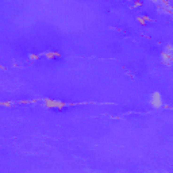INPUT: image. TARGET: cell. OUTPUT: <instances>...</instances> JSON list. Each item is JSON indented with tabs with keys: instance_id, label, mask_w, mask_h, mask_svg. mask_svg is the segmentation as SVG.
<instances>
[{
	"instance_id": "3957f363",
	"label": "cell",
	"mask_w": 173,
	"mask_h": 173,
	"mask_svg": "<svg viewBox=\"0 0 173 173\" xmlns=\"http://www.w3.org/2000/svg\"><path fill=\"white\" fill-rule=\"evenodd\" d=\"M149 102H150L151 107L158 110V108L164 107V100H162V96L160 92H153L150 95V99H149Z\"/></svg>"
},
{
	"instance_id": "277c9868",
	"label": "cell",
	"mask_w": 173,
	"mask_h": 173,
	"mask_svg": "<svg viewBox=\"0 0 173 173\" xmlns=\"http://www.w3.org/2000/svg\"><path fill=\"white\" fill-rule=\"evenodd\" d=\"M46 58L49 59H55V58H61V54L58 53V51H47V53L43 54Z\"/></svg>"
},
{
	"instance_id": "8992f818",
	"label": "cell",
	"mask_w": 173,
	"mask_h": 173,
	"mask_svg": "<svg viewBox=\"0 0 173 173\" xmlns=\"http://www.w3.org/2000/svg\"><path fill=\"white\" fill-rule=\"evenodd\" d=\"M135 5H137V7L142 5V1H141V0H135Z\"/></svg>"
},
{
	"instance_id": "52a82bcc",
	"label": "cell",
	"mask_w": 173,
	"mask_h": 173,
	"mask_svg": "<svg viewBox=\"0 0 173 173\" xmlns=\"http://www.w3.org/2000/svg\"><path fill=\"white\" fill-rule=\"evenodd\" d=\"M153 1H156V3H158V1H161V0H153Z\"/></svg>"
},
{
	"instance_id": "6da1fadb",
	"label": "cell",
	"mask_w": 173,
	"mask_h": 173,
	"mask_svg": "<svg viewBox=\"0 0 173 173\" xmlns=\"http://www.w3.org/2000/svg\"><path fill=\"white\" fill-rule=\"evenodd\" d=\"M43 106L47 110H54V111H65L66 110V104L59 100H54L51 97H46L43 100Z\"/></svg>"
},
{
	"instance_id": "7a4b0ae2",
	"label": "cell",
	"mask_w": 173,
	"mask_h": 173,
	"mask_svg": "<svg viewBox=\"0 0 173 173\" xmlns=\"http://www.w3.org/2000/svg\"><path fill=\"white\" fill-rule=\"evenodd\" d=\"M161 61L164 62V64H166V65H169L173 61V46L170 45V43H168L166 46L164 47V50H162Z\"/></svg>"
},
{
	"instance_id": "5b68a950",
	"label": "cell",
	"mask_w": 173,
	"mask_h": 173,
	"mask_svg": "<svg viewBox=\"0 0 173 173\" xmlns=\"http://www.w3.org/2000/svg\"><path fill=\"white\" fill-rule=\"evenodd\" d=\"M38 58H39V55H32V54L30 55V59H31V61H37Z\"/></svg>"
}]
</instances>
